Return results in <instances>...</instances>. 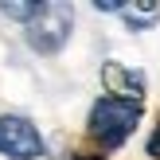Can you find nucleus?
Segmentation results:
<instances>
[{
  "label": "nucleus",
  "mask_w": 160,
  "mask_h": 160,
  "mask_svg": "<svg viewBox=\"0 0 160 160\" xmlns=\"http://www.w3.org/2000/svg\"><path fill=\"white\" fill-rule=\"evenodd\" d=\"M148 156H156V160H160V125H156L152 137H148Z\"/></svg>",
  "instance_id": "7"
},
{
  "label": "nucleus",
  "mask_w": 160,
  "mask_h": 160,
  "mask_svg": "<svg viewBox=\"0 0 160 160\" xmlns=\"http://www.w3.org/2000/svg\"><path fill=\"white\" fill-rule=\"evenodd\" d=\"M137 121H141V102H121V98H109L106 94L90 109V137L106 152H113V148H121L133 137Z\"/></svg>",
  "instance_id": "1"
},
{
  "label": "nucleus",
  "mask_w": 160,
  "mask_h": 160,
  "mask_svg": "<svg viewBox=\"0 0 160 160\" xmlns=\"http://www.w3.org/2000/svg\"><path fill=\"white\" fill-rule=\"evenodd\" d=\"M0 12H4V16H12V20H23V28H28V23L35 20L39 4H0Z\"/></svg>",
  "instance_id": "6"
},
{
  "label": "nucleus",
  "mask_w": 160,
  "mask_h": 160,
  "mask_svg": "<svg viewBox=\"0 0 160 160\" xmlns=\"http://www.w3.org/2000/svg\"><path fill=\"white\" fill-rule=\"evenodd\" d=\"M0 156H8V160H39L43 156V137L28 117H20V113L0 117Z\"/></svg>",
  "instance_id": "3"
},
{
  "label": "nucleus",
  "mask_w": 160,
  "mask_h": 160,
  "mask_svg": "<svg viewBox=\"0 0 160 160\" xmlns=\"http://www.w3.org/2000/svg\"><path fill=\"white\" fill-rule=\"evenodd\" d=\"M117 16H121L133 31H141V28H152V23L160 20V4H121Z\"/></svg>",
  "instance_id": "5"
},
{
  "label": "nucleus",
  "mask_w": 160,
  "mask_h": 160,
  "mask_svg": "<svg viewBox=\"0 0 160 160\" xmlns=\"http://www.w3.org/2000/svg\"><path fill=\"white\" fill-rule=\"evenodd\" d=\"M102 82H106L109 98H121V102H145V86L148 78L141 70H129L121 62H106L102 67Z\"/></svg>",
  "instance_id": "4"
},
{
  "label": "nucleus",
  "mask_w": 160,
  "mask_h": 160,
  "mask_svg": "<svg viewBox=\"0 0 160 160\" xmlns=\"http://www.w3.org/2000/svg\"><path fill=\"white\" fill-rule=\"evenodd\" d=\"M74 31V12L70 4H39L35 20L28 23V43L39 55H59Z\"/></svg>",
  "instance_id": "2"
}]
</instances>
